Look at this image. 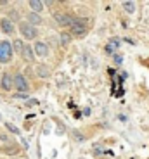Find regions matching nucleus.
I'll return each mask as SVG.
<instances>
[{
    "mask_svg": "<svg viewBox=\"0 0 149 159\" xmlns=\"http://www.w3.org/2000/svg\"><path fill=\"white\" fill-rule=\"evenodd\" d=\"M2 87H4V90H11L12 88V78L9 75L2 76Z\"/></svg>",
    "mask_w": 149,
    "mask_h": 159,
    "instance_id": "nucleus-8",
    "label": "nucleus"
},
{
    "mask_svg": "<svg viewBox=\"0 0 149 159\" xmlns=\"http://www.w3.org/2000/svg\"><path fill=\"white\" fill-rule=\"evenodd\" d=\"M35 52L38 54V56L45 57L49 54V48H47V45H45V43H40V42H38V43L35 45Z\"/></svg>",
    "mask_w": 149,
    "mask_h": 159,
    "instance_id": "nucleus-6",
    "label": "nucleus"
},
{
    "mask_svg": "<svg viewBox=\"0 0 149 159\" xmlns=\"http://www.w3.org/2000/svg\"><path fill=\"white\" fill-rule=\"evenodd\" d=\"M61 36H63V45H68L69 43V35L64 33V35H61Z\"/></svg>",
    "mask_w": 149,
    "mask_h": 159,
    "instance_id": "nucleus-17",
    "label": "nucleus"
},
{
    "mask_svg": "<svg viewBox=\"0 0 149 159\" xmlns=\"http://www.w3.org/2000/svg\"><path fill=\"white\" fill-rule=\"evenodd\" d=\"M114 61H116V62L120 64V62H121V56H116V57H114Z\"/></svg>",
    "mask_w": 149,
    "mask_h": 159,
    "instance_id": "nucleus-18",
    "label": "nucleus"
},
{
    "mask_svg": "<svg viewBox=\"0 0 149 159\" xmlns=\"http://www.w3.org/2000/svg\"><path fill=\"white\" fill-rule=\"evenodd\" d=\"M28 21H30V23H33V24H38V23H42L40 16H36V14H28Z\"/></svg>",
    "mask_w": 149,
    "mask_h": 159,
    "instance_id": "nucleus-13",
    "label": "nucleus"
},
{
    "mask_svg": "<svg viewBox=\"0 0 149 159\" xmlns=\"http://www.w3.org/2000/svg\"><path fill=\"white\" fill-rule=\"evenodd\" d=\"M56 21L59 24H63V26H66V24H69V26H73V23H75V19H73L71 16H66V14H56Z\"/></svg>",
    "mask_w": 149,
    "mask_h": 159,
    "instance_id": "nucleus-4",
    "label": "nucleus"
},
{
    "mask_svg": "<svg viewBox=\"0 0 149 159\" xmlns=\"http://www.w3.org/2000/svg\"><path fill=\"white\" fill-rule=\"evenodd\" d=\"M30 7H31L35 12H40L42 9H44V2H38V0H31V2H30Z\"/></svg>",
    "mask_w": 149,
    "mask_h": 159,
    "instance_id": "nucleus-10",
    "label": "nucleus"
},
{
    "mask_svg": "<svg viewBox=\"0 0 149 159\" xmlns=\"http://www.w3.org/2000/svg\"><path fill=\"white\" fill-rule=\"evenodd\" d=\"M23 57L26 61H33V50H31V47H24L23 48Z\"/></svg>",
    "mask_w": 149,
    "mask_h": 159,
    "instance_id": "nucleus-11",
    "label": "nucleus"
},
{
    "mask_svg": "<svg viewBox=\"0 0 149 159\" xmlns=\"http://www.w3.org/2000/svg\"><path fill=\"white\" fill-rule=\"evenodd\" d=\"M7 128L12 131V133H19V130H17V128L14 126V125H11V123H7Z\"/></svg>",
    "mask_w": 149,
    "mask_h": 159,
    "instance_id": "nucleus-16",
    "label": "nucleus"
},
{
    "mask_svg": "<svg viewBox=\"0 0 149 159\" xmlns=\"http://www.w3.org/2000/svg\"><path fill=\"white\" fill-rule=\"evenodd\" d=\"M38 75L44 76V78H47V76H49V69L45 68V66H40V68H38Z\"/></svg>",
    "mask_w": 149,
    "mask_h": 159,
    "instance_id": "nucleus-14",
    "label": "nucleus"
},
{
    "mask_svg": "<svg viewBox=\"0 0 149 159\" xmlns=\"http://www.w3.org/2000/svg\"><path fill=\"white\" fill-rule=\"evenodd\" d=\"M14 48H16L17 52H23V48H24L23 42H21V40H16V42H14Z\"/></svg>",
    "mask_w": 149,
    "mask_h": 159,
    "instance_id": "nucleus-15",
    "label": "nucleus"
},
{
    "mask_svg": "<svg viewBox=\"0 0 149 159\" xmlns=\"http://www.w3.org/2000/svg\"><path fill=\"white\" fill-rule=\"evenodd\" d=\"M71 31L75 33V35H83L85 33V26H83V23L81 21H78V19H75V23H73V26H71Z\"/></svg>",
    "mask_w": 149,
    "mask_h": 159,
    "instance_id": "nucleus-5",
    "label": "nucleus"
},
{
    "mask_svg": "<svg viewBox=\"0 0 149 159\" xmlns=\"http://www.w3.org/2000/svg\"><path fill=\"white\" fill-rule=\"evenodd\" d=\"M14 85H16V88L19 92H23L24 95H26V92H28V83H26V80H24V76L17 75L16 78H14Z\"/></svg>",
    "mask_w": 149,
    "mask_h": 159,
    "instance_id": "nucleus-2",
    "label": "nucleus"
},
{
    "mask_svg": "<svg viewBox=\"0 0 149 159\" xmlns=\"http://www.w3.org/2000/svg\"><path fill=\"white\" fill-rule=\"evenodd\" d=\"M12 57V47L9 42H0V62H7Z\"/></svg>",
    "mask_w": 149,
    "mask_h": 159,
    "instance_id": "nucleus-1",
    "label": "nucleus"
},
{
    "mask_svg": "<svg viewBox=\"0 0 149 159\" xmlns=\"http://www.w3.org/2000/svg\"><path fill=\"white\" fill-rule=\"evenodd\" d=\"M21 33H23L26 38H30V40H33V38H36V30L33 28V26H30V24H21Z\"/></svg>",
    "mask_w": 149,
    "mask_h": 159,
    "instance_id": "nucleus-3",
    "label": "nucleus"
},
{
    "mask_svg": "<svg viewBox=\"0 0 149 159\" xmlns=\"http://www.w3.org/2000/svg\"><path fill=\"white\" fill-rule=\"evenodd\" d=\"M123 9H125L127 12H133L135 11V4H133V2H123Z\"/></svg>",
    "mask_w": 149,
    "mask_h": 159,
    "instance_id": "nucleus-12",
    "label": "nucleus"
},
{
    "mask_svg": "<svg viewBox=\"0 0 149 159\" xmlns=\"http://www.w3.org/2000/svg\"><path fill=\"white\" fill-rule=\"evenodd\" d=\"M0 26H2V30L5 33H14V26H12V23L9 19H2L0 21Z\"/></svg>",
    "mask_w": 149,
    "mask_h": 159,
    "instance_id": "nucleus-7",
    "label": "nucleus"
},
{
    "mask_svg": "<svg viewBox=\"0 0 149 159\" xmlns=\"http://www.w3.org/2000/svg\"><path fill=\"white\" fill-rule=\"evenodd\" d=\"M118 45H120L118 40H111V42L108 43V47H106V52H108V54H113V52L118 48Z\"/></svg>",
    "mask_w": 149,
    "mask_h": 159,
    "instance_id": "nucleus-9",
    "label": "nucleus"
}]
</instances>
